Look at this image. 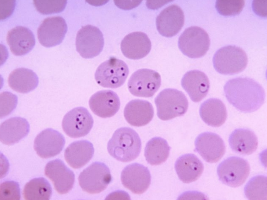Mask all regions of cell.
<instances>
[{"instance_id": "6", "label": "cell", "mask_w": 267, "mask_h": 200, "mask_svg": "<svg viewBox=\"0 0 267 200\" xmlns=\"http://www.w3.org/2000/svg\"><path fill=\"white\" fill-rule=\"evenodd\" d=\"M129 73V69L123 61L114 57L101 64L95 74L97 83L101 86L116 88L125 83Z\"/></svg>"}, {"instance_id": "31", "label": "cell", "mask_w": 267, "mask_h": 200, "mask_svg": "<svg viewBox=\"0 0 267 200\" xmlns=\"http://www.w3.org/2000/svg\"><path fill=\"white\" fill-rule=\"evenodd\" d=\"M267 177L258 175L252 177L244 189L245 195L249 200H267Z\"/></svg>"}, {"instance_id": "8", "label": "cell", "mask_w": 267, "mask_h": 200, "mask_svg": "<svg viewBox=\"0 0 267 200\" xmlns=\"http://www.w3.org/2000/svg\"><path fill=\"white\" fill-rule=\"evenodd\" d=\"M250 164L246 160L233 156L222 161L217 170L219 180L231 187H238L245 182L250 173Z\"/></svg>"}, {"instance_id": "32", "label": "cell", "mask_w": 267, "mask_h": 200, "mask_svg": "<svg viewBox=\"0 0 267 200\" xmlns=\"http://www.w3.org/2000/svg\"><path fill=\"white\" fill-rule=\"evenodd\" d=\"M245 4L244 0H217L215 8L220 14L224 16H233L239 14Z\"/></svg>"}, {"instance_id": "28", "label": "cell", "mask_w": 267, "mask_h": 200, "mask_svg": "<svg viewBox=\"0 0 267 200\" xmlns=\"http://www.w3.org/2000/svg\"><path fill=\"white\" fill-rule=\"evenodd\" d=\"M9 87L14 91L25 93L35 89L39 83L38 78L32 70L25 68H17L10 74L8 79Z\"/></svg>"}, {"instance_id": "36", "label": "cell", "mask_w": 267, "mask_h": 200, "mask_svg": "<svg viewBox=\"0 0 267 200\" xmlns=\"http://www.w3.org/2000/svg\"><path fill=\"white\" fill-rule=\"evenodd\" d=\"M1 17L3 20L9 17L14 8L15 1L1 0Z\"/></svg>"}, {"instance_id": "1", "label": "cell", "mask_w": 267, "mask_h": 200, "mask_svg": "<svg viewBox=\"0 0 267 200\" xmlns=\"http://www.w3.org/2000/svg\"><path fill=\"white\" fill-rule=\"evenodd\" d=\"M224 90L229 103L241 112H254L264 102V89L250 78L239 77L229 80L224 85Z\"/></svg>"}, {"instance_id": "35", "label": "cell", "mask_w": 267, "mask_h": 200, "mask_svg": "<svg viewBox=\"0 0 267 200\" xmlns=\"http://www.w3.org/2000/svg\"><path fill=\"white\" fill-rule=\"evenodd\" d=\"M1 200H20L21 195L18 183L13 180H7L0 185Z\"/></svg>"}, {"instance_id": "5", "label": "cell", "mask_w": 267, "mask_h": 200, "mask_svg": "<svg viewBox=\"0 0 267 200\" xmlns=\"http://www.w3.org/2000/svg\"><path fill=\"white\" fill-rule=\"evenodd\" d=\"M209 35L203 29L192 26L186 29L179 38L178 46L184 55L192 58L205 55L209 49Z\"/></svg>"}, {"instance_id": "13", "label": "cell", "mask_w": 267, "mask_h": 200, "mask_svg": "<svg viewBox=\"0 0 267 200\" xmlns=\"http://www.w3.org/2000/svg\"><path fill=\"white\" fill-rule=\"evenodd\" d=\"M67 29L65 20L62 17L55 16L46 18L38 29L39 41L42 45L47 47L59 45L63 40Z\"/></svg>"}, {"instance_id": "23", "label": "cell", "mask_w": 267, "mask_h": 200, "mask_svg": "<svg viewBox=\"0 0 267 200\" xmlns=\"http://www.w3.org/2000/svg\"><path fill=\"white\" fill-rule=\"evenodd\" d=\"M7 41L11 52L16 56L25 55L30 52L35 43L31 31L23 26H18L9 30Z\"/></svg>"}, {"instance_id": "27", "label": "cell", "mask_w": 267, "mask_h": 200, "mask_svg": "<svg viewBox=\"0 0 267 200\" xmlns=\"http://www.w3.org/2000/svg\"><path fill=\"white\" fill-rule=\"evenodd\" d=\"M199 114L203 121L208 126L218 127L223 124L227 117L224 104L220 99L210 98L201 105Z\"/></svg>"}, {"instance_id": "11", "label": "cell", "mask_w": 267, "mask_h": 200, "mask_svg": "<svg viewBox=\"0 0 267 200\" xmlns=\"http://www.w3.org/2000/svg\"><path fill=\"white\" fill-rule=\"evenodd\" d=\"M93 123L92 116L87 109L78 107L72 109L64 115L62 126L68 136L76 138L87 135L92 129Z\"/></svg>"}, {"instance_id": "30", "label": "cell", "mask_w": 267, "mask_h": 200, "mask_svg": "<svg viewBox=\"0 0 267 200\" xmlns=\"http://www.w3.org/2000/svg\"><path fill=\"white\" fill-rule=\"evenodd\" d=\"M52 190L48 181L43 177L33 178L25 185L23 191L25 199L49 200Z\"/></svg>"}, {"instance_id": "16", "label": "cell", "mask_w": 267, "mask_h": 200, "mask_svg": "<svg viewBox=\"0 0 267 200\" xmlns=\"http://www.w3.org/2000/svg\"><path fill=\"white\" fill-rule=\"evenodd\" d=\"M45 174L52 182L57 191L67 193L73 188L75 181L73 172L59 159L49 161L45 167Z\"/></svg>"}, {"instance_id": "20", "label": "cell", "mask_w": 267, "mask_h": 200, "mask_svg": "<svg viewBox=\"0 0 267 200\" xmlns=\"http://www.w3.org/2000/svg\"><path fill=\"white\" fill-rule=\"evenodd\" d=\"M181 86L191 100L195 102L201 101L207 95L210 83L207 75L203 72L194 70L187 72L181 80Z\"/></svg>"}, {"instance_id": "34", "label": "cell", "mask_w": 267, "mask_h": 200, "mask_svg": "<svg viewBox=\"0 0 267 200\" xmlns=\"http://www.w3.org/2000/svg\"><path fill=\"white\" fill-rule=\"evenodd\" d=\"M0 118L9 115L16 108L18 102V98L16 95L7 91L0 94Z\"/></svg>"}, {"instance_id": "26", "label": "cell", "mask_w": 267, "mask_h": 200, "mask_svg": "<svg viewBox=\"0 0 267 200\" xmlns=\"http://www.w3.org/2000/svg\"><path fill=\"white\" fill-rule=\"evenodd\" d=\"M228 142L232 151L244 155H250L256 151L258 143L254 133L246 128L235 129L230 135Z\"/></svg>"}, {"instance_id": "33", "label": "cell", "mask_w": 267, "mask_h": 200, "mask_svg": "<svg viewBox=\"0 0 267 200\" xmlns=\"http://www.w3.org/2000/svg\"><path fill=\"white\" fill-rule=\"evenodd\" d=\"M37 10L44 14L59 13L65 9L66 1H33Z\"/></svg>"}, {"instance_id": "17", "label": "cell", "mask_w": 267, "mask_h": 200, "mask_svg": "<svg viewBox=\"0 0 267 200\" xmlns=\"http://www.w3.org/2000/svg\"><path fill=\"white\" fill-rule=\"evenodd\" d=\"M184 15L181 8L176 4L170 5L162 10L157 16V29L162 36L171 37L176 35L184 24Z\"/></svg>"}, {"instance_id": "15", "label": "cell", "mask_w": 267, "mask_h": 200, "mask_svg": "<svg viewBox=\"0 0 267 200\" xmlns=\"http://www.w3.org/2000/svg\"><path fill=\"white\" fill-rule=\"evenodd\" d=\"M65 139L63 135L51 128L43 130L35 137L34 148L40 157L47 158L59 154L65 145Z\"/></svg>"}, {"instance_id": "29", "label": "cell", "mask_w": 267, "mask_h": 200, "mask_svg": "<svg viewBox=\"0 0 267 200\" xmlns=\"http://www.w3.org/2000/svg\"><path fill=\"white\" fill-rule=\"evenodd\" d=\"M170 148L164 139L158 137L152 138L147 142L145 148L144 155L146 160L151 165L161 164L168 158Z\"/></svg>"}, {"instance_id": "24", "label": "cell", "mask_w": 267, "mask_h": 200, "mask_svg": "<svg viewBox=\"0 0 267 200\" xmlns=\"http://www.w3.org/2000/svg\"><path fill=\"white\" fill-rule=\"evenodd\" d=\"M178 176L181 181L188 183L197 180L202 173L203 164L195 155L187 154L179 157L175 164Z\"/></svg>"}, {"instance_id": "22", "label": "cell", "mask_w": 267, "mask_h": 200, "mask_svg": "<svg viewBox=\"0 0 267 200\" xmlns=\"http://www.w3.org/2000/svg\"><path fill=\"white\" fill-rule=\"evenodd\" d=\"M29 130V124L25 118L20 117H11L0 125V141L5 145H13L26 137Z\"/></svg>"}, {"instance_id": "4", "label": "cell", "mask_w": 267, "mask_h": 200, "mask_svg": "<svg viewBox=\"0 0 267 200\" xmlns=\"http://www.w3.org/2000/svg\"><path fill=\"white\" fill-rule=\"evenodd\" d=\"M248 58L245 52L240 47L228 45L218 49L213 56L214 67L219 73L233 75L240 73L246 67Z\"/></svg>"}, {"instance_id": "25", "label": "cell", "mask_w": 267, "mask_h": 200, "mask_svg": "<svg viewBox=\"0 0 267 200\" xmlns=\"http://www.w3.org/2000/svg\"><path fill=\"white\" fill-rule=\"evenodd\" d=\"M94 148L92 144L85 140L74 142L65 150V159L68 164L75 169L81 168L92 158Z\"/></svg>"}, {"instance_id": "18", "label": "cell", "mask_w": 267, "mask_h": 200, "mask_svg": "<svg viewBox=\"0 0 267 200\" xmlns=\"http://www.w3.org/2000/svg\"><path fill=\"white\" fill-rule=\"evenodd\" d=\"M89 105L94 114L101 117L106 118L113 116L118 111L120 102L118 96L113 91L102 90L91 96Z\"/></svg>"}, {"instance_id": "37", "label": "cell", "mask_w": 267, "mask_h": 200, "mask_svg": "<svg viewBox=\"0 0 267 200\" xmlns=\"http://www.w3.org/2000/svg\"><path fill=\"white\" fill-rule=\"evenodd\" d=\"M254 4H253V7L254 11L255 13L260 16H263L264 15L263 12L265 14V4L263 5L260 4L261 1H256V2H253Z\"/></svg>"}, {"instance_id": "3", "label": "cell", "mask_w": 267, "mask_h": 200, "mask_svg": "<svg viewBox=\"0 0 267 200\" xmlns=\"http://www.w3.org/2000/svg\"><path fill=\"white\" fill-rule=\"evenodd\" d=\"M154 101L157 116L163 121L183 116L188 107V101L184 94L174 89L162 90L155 98Z\"/></svg>"}, {"instance_id": "2", "label": "cell", "mask_w": 267, "mask_h": 200, "mask_svg": "<svg viewBox=\"0 0 267 200\" xmlns=\"http://www.w3.org/2000/svg\"><path fill=\"white\" fill-rule=\"evenodd\" d=\"M141 149V139L138 133L129 127L116 130L107 145L110 155L120 161L126 162L135 159Z\"/></svg>"}, {"instance_id": "21", "label": "cell", "mask_w": 267, "mask_h": 200, "mask_svg": "<svg viewBox=\"0 0 267 200\" xmlns=\"http://www.w3.org/2000/svg\"><path fill=\"white\" fill-rule=\"evenodd\" d=\"M154 113L153 107L150 102L139 99L130 101L125 106L124 112L127 122L137 127L148 124L152 120Z\"/></svg>"}, {"instance_id": "7", "label": "cell", "mask_w": 267, "mask_h": 200, "mask_svg": "<svg viewBox=\"0 0 267 200\" xmlns=\"http://www.w3.org/2000/svg\"><path fill=\"white\" fill-rule=\"evenodd\" d=\"M109 168L104 163L95 162L80 174L78 180L82 190L90 194L99 193L105 190L112 180Z\"/></svg>"}, {"instance_id": "12", "label": "cell", "mask_w": 267, "mask_h": 200, "mask_svg": "<svg viewBox=\"0 0 267 200\" xmlns=\"http://www.w3.org/2000/svg\"><path fill=\"white\" fill-rule=\"evenodd\" d=\"M195 151L207 162H218L224 154L226 150L224 143L218 134L210 132L199 134L195 142Z\"/></svg>"}, {"instance_id": "9", "label": "cell", "mask_w": 267, "mask_h": 200, "mask_svg": "<svg viewBox=\"0 0 267 200\" xmlns=\"http://www.w3.org/2000/svg\"><path fill=\"white\" fill-rule=\"evenodd\" d=\"M161 83V76L158 72L152 70L143 68L132 74L128 85L129 90L133 95L150 97L158 90Z\"/></svg>"}, {"instance_id": "19", "label": "cell", "mask_w": 267, "mask_h": 200, "mask_svg": "<svg viewBox=\"0 0 267 200\" xmlns=\"http://www.w3.org/2000/svg\"><path fill=\"white\" fill-rule=\"evenodd\" d=\"M151 42L147 35L142 32H132L126 36L120 44L122 52L127 58L133 60L147 56L151 49Z\"/></svg>"}, {"instance_id": "14", "label": "cell", "mask_w": 267, "mask_h": 200, "mask_svg": "<svg viewBox=\"0 0 267 200\" xmlns=\"http://www.w3.org/2000/svg\"><path fill=\"white\" fill-rule=\"evenodd\" d=\"M122 184L133 193L140 194L145 192L150 184L151 176L148 168L135 163L126 166L122 171Z\"/></svg>"}, {"instance_id": "10", "label": "cell", "mask_w": 267, "mask_h": 200, "mask_svg": "<svg viewBox=\"0 0 267 200\" xmlns=\"http://www.w3.org/2000/svg\"><path fill=\"white\" fill-rule=\"evenodd\" d=\"M75 44L76 50L82 57L93 58L98 55L103 49V34L95 26L87 25L83 26L77 32Z\"/></svg>"}]
</instances>
